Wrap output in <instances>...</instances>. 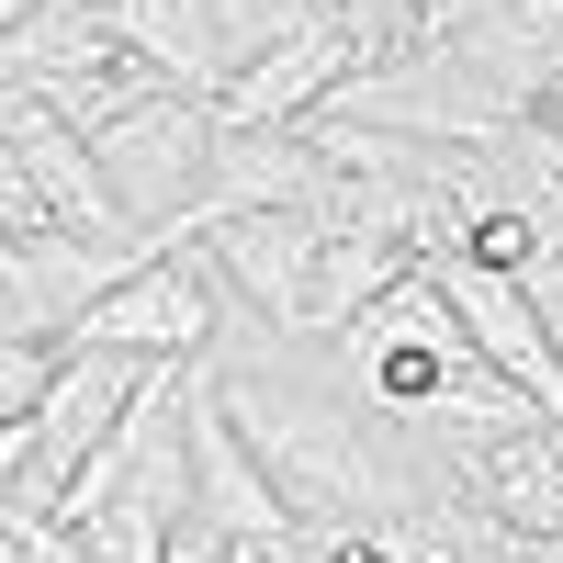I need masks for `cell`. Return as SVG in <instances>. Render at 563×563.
Here are the masks:
<instances>
[{"label": "cell", "instance_id": "13", "mask_svg": "<svg viewBox=\"0 0 563 563\" xmlns=\"http://www.w3.org/2000/svg\"><path fill=\"white\" fill-rule=\"evenodd\" d=\"M0 563H12V541H0Z\"/></svg>", "mask_w": 563, "mask_h": 563}, {"label": "cell", "instance_id": "8", "mask_svg": "<svg viewBox=\"0 0 563 563\" xmlns=\"http://www.w3.org/2000/svg\"><path fill=\"white\" fill-rule=\"evenodd\" d=\"M316 203H327V158L305 124H214L203 225L214 214H316Z\"/></svg>", "mask_w": 563, "mask_h": 563}, {"label": "cell", "instance_id": "11", "mask_svg": "<svg viewBox=\"0 0 563 563\" xmlns=\"http://www.w3.org/2000/svg\"><path fill=\"white\" fill-rule=\"evenodd\" d=\"M57 350H68V339H12V327H0V429L34 417V395L57 384Z\"/></svg>", "mask_w": 563, "mask_h": 563}, {"label": "cell", "instance_id": "10", "mask_svg": "<svg viewBox=\"0 0 563 563\" xmlns=\"http://www.w3.org/2000/svg\"><path fill=\"white\" fill-rule=\"evenodd\" d=\"M203 12V34H214V57H225V79H238L249 57H271V45H294V34H316V23H350L339 0H192Z\"/></svg>", "mask_w": 563, "mask_h": 563}, {"label": "cell", "instance_id": "2", "mask_svg": "<svg viewBox=\"0 0 563 563\" xmlns=\"http://www.w3.org/2000/svg\"><path fill=\"white\" fill-rule=\"evenodd\" d=\"M79 147H90V169H102L113 214H124L147 249H192V238H203V180H214V102H192V90L147 79L135 102H113L102 124H90Z\"/></svg>", "mask_w": 563, "mask_h": 563}, {"label": "cell", "instance_id": "3", "mask_svg": "<svg viewBox=\"0 0 563 563\" xmlns=\"http://www.w3.org/2000/svg\"><path fill=\"white\" fill-rule=\"evenodd\" d=\"M214 327H225V294L203 282V260L192 249H158L147 271H124L113 294H90L57 339L68 350H124V361H203Z\"/></svg>", "mask_w": 563, "mask_h": 563}, {"label": "cell", "instance_id": "4", "mask_svg": "<svg viewBox=\"0 0 563 563\" xmlns=\"http://www.w3.org/2000/svg\"><path fill=\"white\" fill-rule=\"evenodd\" d=\"M316 249H327V225L316 214H214L192 260L225 305H249L260 316V339H305V305H316ZM316 350V339H305Z\"/></svg>", "mask_w": 563, "mask_h": 563}, {"label": "cell", "instance_id": "9", "mask_svg": "<svg viewBox=\"0 0 563 563\" xmlns=\"http://www.w3.org/2000/svg\"><path fill=\"white\" fill-rule=\"evenodd\" d=\"M417 271V249H395V238H327L316 249V305H305V339H350L361 327V305L384 294V282H406Z\"/></svg>", "mask_w": 563, "mask_h": 563}, {"label": "cell", "instance_id": "5", "mask_svg": "<svg viewBox=\"0 0 563 563\" xmlns=\"http://www.w3.org/2000/svg\"><path fill=\"white\" fill-rule=\"evenodd\" d=\"M429 451L496 541H563V429L552 417H519V429H485V440H429Z\"/></svg>", "mask_w": 563, "mask_h": 563}, {"label": "cell", "instance_id": "7", "mask_svg": "<svg viewBox=\"0 0 563 563\" xmlns=\"http://www.w3.org/2000/svg\"><path fill=\"white\" fill-rule=\"evenodd\" d=\"M384 57L361 23H316V34H294V45H271V57H249L238 79L214 90V124H305V113H327L339 90Z\"/></svg>", "mask_w": 563, "mask_h": 563}, {"label": "cell", "instance_id": "12", "mask_svg": "<svg viewBox=\"0 0 563 563\" xmlns=\"http://www.w3.org/2000/svg\"><path fill=\"white\" fill-rule=\"evenodd\" d=\"M519 294H530V316H541V339H552V372H563V249H541V260L519 271Z\"/></svg>", "mask_w": 563, "mask_h": 563}, {"label": "cell", "instance_id": "1", "mask_svg": "<svg viewBox=\"0 0 563 563\" xmlns=\"http://www.w3.org/2000/svg\"><path fill=\"white\" fill-rule=\"evenodd\" d=\"M203 395L260 462V485L282 496L294 530H395L417 496L440 485V451L406 462L372 406L339 395V361H316L305 339H260V350H203Z\"/></svg>", "mask_w": 563, "mask_h": 563}, {"label": "cell", "instance_id": "6", "mask_svg": "<svg viewBox=\"0 0 563 563\" xmlns=\"http://www.w3.org/2000/svg\"><path fill=\"white\" fill-rule=\"evenodd\" d=\"M180 462H192V519H203V530L225 541V563L294 530V519H282V496L260 485V462L238 451V429H225V417H214L203 372H180Z\"/></svg>", "mask_w": 563, "mask_h": 563}]
</instances>
